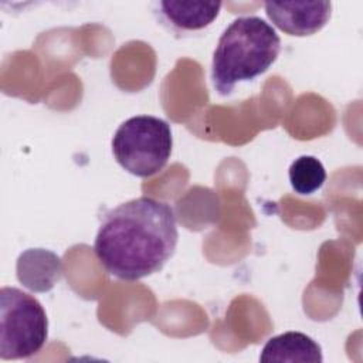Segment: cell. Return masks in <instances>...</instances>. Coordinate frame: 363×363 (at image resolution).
Wrapping results in <instances>:
<instances>
[{
  "label": "cell",
  "mask_w": 363,
  "mask_h": 363,
  "mask_svg": "<svg viewBox=\"0 0 363 363\" xmlns=\"http://www.w3.org/2000/svg\"><path fill=\"white\" fill-rule=\"evenodd\" d=\"M179 241L173 208L142 196L108 210L99 223L94 251L108 274L139 281L159 272Z\"/></svg>",
  "instance_id": "6da1fadb"
},
{
  "label": "cell",
  "mask_w": 363,
  "mask_h": 363,
  "mask_svg": "<svg viewBox=\"0 0 363 363\" xmlns=\"http://www.w3.org/2000/svg\"><path fill=\"white\" fill-rule=\"evenodd\" d=\"M281 51L275 28L257 16L238 17L218 38L211 61V79L220 95H230L240 82L268 71Z\"/></svg>",
  "instance_id": "7a4b0ae2"
},
{
  "label": "cell",
  "mask_w": 363,
  "mask_h": 363,
  "mask_svg": "<svg viewBox=\"0 0 363 363\" xmlns=\"http://www.w3.org/2000/svg\"><path fill=\"white\" fill-rule=\"evenodd\" d=\"M173 147L170 125L157 116L138 115L119 125L112 138L116 162L136 177L157 174L169 162Z\"/></svg>",
  "instance_id": "3957f363"
},
{
  "label": "cell",
  "mask_w": 363,
  "mask_h": 363,
  "mask_svg": "<svg viewBox=\"0 0 363 363\" xmlns=\"http://www.w3.org/2000/svg\"><path fill=\"white\" fill-rule=\"evenodd\" d=\"M48 337V318L33 295L14 288L0 291V356L3 360L37 354Z\"/></svg>",
  "instance_id": "277c9868"
},
{
  "label": "cell",
  "mask_w": 363,
  "mask_h": 363,
  "mask_svg": "<svg viewBox=\"0 0 363 363\" xmlns=\"http://www.w3.org/2000/svg\"><path fill=\"white\" fill-rule=\"evenodd\" d=\"M264 9L275 27L295 37L320 31L332 16L330 1H267Z\"/></svg>",
  "instance_id": "5b68a950"
},
{
  "label": "cell",
  "mask_w": 363,
  "mask_h": 363,
  "mask_svg": "<svg viewBox=\"0 0 363 363\" xmlns=\"http://www.w3.org/2000/svg\"><path fill=\"white\" fill-rule=\"evenodd\" d=\"M322 360V349L318 342L302 332H285L268 339L259 354L262 363H320Z\"/></svg>",
  "instance_id": "8992f818"
},
{
  "label": "cell",
  "mask_w": 363,
  "mask_h": 363,
  "mask_svg": "<svg viewBox=\"0 0 363 363\" xmlns=\"http://www.w3.org/2000/svg\"><path fill=\"white\" fill-rule=\"evenodd\" d=\"M61 277V259L45 250H28L18 257L17 278L31 291H50Z\"/></svg>",
  "instance_id": "52a82bcc"
},
{
  "label": "cell",
  "mask_w": 363,
  "mask_h": 363,
  "mask_svg": "<svg viewBox=\"0 0 363 363\" xmlns=\"http://www.w3.org/2000/svg\"><path fill=\"white\" fill-rule=\"evenodd\" d=\"M159 7L173 30L189 33L208 27L218 17L221 1H160Z\"/></svg>",
  "instance_id": "ba28073f"
},
{
  "label": "cell",
  "mask_w": 363,
  "mask_h": 363,
  "mask_svg": "<svg viewBox=\"0 0 363 363\" xmlns=\"http://www.w3.org/2000/svg\"><path fill=\"white\" fill-rule=\"evenodd\" d=\"M288 176L294 191L301 196H308L323 186L326 180V170L319 159L303 155L291 163Z\"/></svg>",
  "instance_id": "9c48e42d"
}]
</instances>
